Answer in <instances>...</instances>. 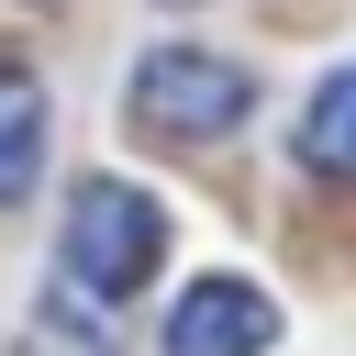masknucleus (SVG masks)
<instances>
[{"instance_id": "1", "label": "nucleus", "mask_w": 356, "mask_h": 356, "mask_svg": "<svg viewBox=\"0 0 356 356\" xmlns=\"http://www.w3.org/2000/svg\"><path fill=\"white\" fill-rule=\"evenodd\" d=\"M156 256H167V211H156L134 178H89V189L67 200V278H78L89 300H134V289L156 278Z\"/></svg>"}, {"instance_id": "2", "label": "nucleus", "mask_w": 356, "mask_h": 356, "mask_svg": "<svg viewBox=\"0 0 356 356\" xmlns=\"http://www.w3.org/2000/svg\"><path fill=\"white\" fill-rule=\"evenodd\" d=\"M245 111H256V89H245V67H234V56L156 44V56L134 67V122H145V134H167V145H211V134H234Z\"/></svg>"}, {"instance_id": "5", "label": "nucleus", "mask_w": 356, "mask_h": 356, "mask_svg": "<svg viewBox=\"0 0 356 356\" xmlns=\"http://www.w3.org/2000/svg\"><path fill=\"white\" fill-rule=\"evenodd\" d=\"M300 167L312 178H356V67H334L300 111Z\"/></svg>"}, {"instance_id": "3", "label": "nucleus", "mask_w": 356, "mask_h": 356, "mask_svg": "<svg viewBox=\"0 0 356 356\" xmlns=\"http://www.w3.org/2000/svg\"><path fill=\"white\" fill-rule=\"evenodd\" d=\"M278 345V300L256 278H189L167 312V356H267Z\"/></svg>"}, {"instance_id": "4", "label": "nucleus", "mask_w": 356, "mask_h": 356, "mask_svg": "<svg viewBox=\"0 0 356 356\" xmlns=\"http://www.w3.org/2000/svg\"><path fill=\"white\" fill-rule=\"evenodd\" d=\"M44 178V89L33 67H0V200H22Z\"/></svg>"}]
</instances>
